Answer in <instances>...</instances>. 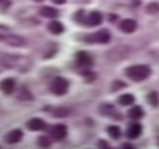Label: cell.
<instances>
[{
    "mask_svg": "<svg viewBox=\"0 0 159 149\" xmlns=\"http://www.w3.org/2000/svg\"><path fill=\"white\" fill-rule=\"evenodd\" d=\"M48 29L55 35H60V33L64 32V25L60 21H50L49 25H48Z\"/></svg>",
    "mask_w": 159,
    "mask_h": 149,
    "instance_id": "14",
    "label": "cell"
},
{
    "mask_svg": "<svg viewBox=\"0 0 159 149\" xmlns=\"http://www.w3.org/2000/svg\"><path fill=\"white\" fill-rule=\"evenodd\" d=\"M123 88H126V84L123 82V81H115V82L112 84V91L113 92H116V91H119V89H123Z\"/></svg>",
    "mask_w": 159,
    "mask_h": 149,
    "instance_id": "25",
    "label": "cell"
},
{
    "mask_svg": "<svg viewBox=\"0 0 159 149\" xmlns=\"http://www.w3.org/2000/svg\"><path fill=\"white\" fill-rule=\"evenodd\" d=\"M18 99L20 100H32V94L27 86H21L18 91Z\"/></svg>",
    "mask_w": 159,
    "mask_h": 149,
    "instance_id": "17",
    "label": "cell"
},
{
    "mask_svg": "<svg viewBox=\"0 0 159 149\" xmlns=\"http://www.w3.org/2000/svg\"><path fill=\"white\" fill-rule=\"evenodd\" d=\"M158 144H159V137H158Z\"/></svg>",
    "mask_w": 159,
    "mask_h": 149,
    "instance_id": "31",
    "label": "cell"
},
{
    "mask_svg": "<svg viewBox=\"0 0 159 149\" xmlns=\"http://www.w3.org/2000/svg\"><path fill=\"white\" fill-rule=\"evenodd\" d=\"M6 142L10 145H14V144H18L20 141L22 139V131L21 130H13L6 135Z\"/></svg>",
    "mask_w": 159,
    "mask_h": 149,
    "instance_id": "11",
    "label": "cell"
},
{
    "mask_svg": "<svg viewBox=\"0 0 159 149\" xmlns=\"http://www.w3.org/2000/svg\"><path fill=\"white\" fill-rule=\"evenodd\" d=\"M151 67L147 66V64H135V66L126 68V75L131 81H135V82L147 80L151 75Z\"/></svg>",
    "mask_w": 159,
    "mask_h": 149,
    "instance_id": "3",
    "label": "cell"
},
{
    "mask_svg": "<svg viewBox=\"0 0 159 149\" xmlns=\"http://www.w3.org/2000/svg\"><path fill=\"white\" fill-rule=\"evenodd\" d=\"M11 7V0H0V11H7Z\"/></svg>",
    "mask_w": 159,
    "mask_h": 149,
    "instance_id": "26",
    "label": "cell"
},
{
    "mask_svg": "<svg viewBox=\"0 0 159 149\" xmlns=\"http://www.w3.org/2000/svg\"><path fill=\"white\" fill-rule=\"evenodd\" d=\"M69 85L70 84H69V81H67L66 78L56 77L55 80L52 81V84H50V91H52L55 95L60 96V95L67 94V91H69Z\"/></svg>",
    "mask_w": 159,
    "mask_h": 149,
    "instance_id": "4",
    "label": "cell"
},
{
    "mask_svg": "<svg viewBox=\"0 0 159 149\" xmlns=\"http://www.w3.org/2000/svg\"><path fill=\"white\" fill-rule=\"evenodd\" d=\"M98 147H101V148H109V145H107V142H105V141H99L98 142Z\"/></svg>",
    "mask_w": 159,
    "mask_h": 149,
    "instance_id": "28",
    "label": "cell"
},
{
    "mask_svg": "<svg viewBox=\"0 0 159 149\" xmlns=\"http://www.w3.org/2000/svg\"><path fill=\"white\" fill-rule=\"evenodd\" d=\"M87 42H91V43H101V45H105L110 41V33L109 31L106 29H102V31H98V32L92 33V35L87 36L85 38Z\"/></svg>",
    "mask_w": 159,
    "mask_h": 149,
    "instance_id": "5",
    "label": "cell"
},
{
    "mask_svg": "<svg viewBox=\"0 0 159 149\" xmlns=\"http://www.w3.org/2000/svg\"><path fill=\"white\" fill-rule=\"evenodd\" d=\"M0 63L10 70H16L20 72H27L32 67V60L27 56L21 55H4L0 59Z\"/></svg>",
    "mask_w": 159,
    "mask_h": 149,
    "instance_id": "1",
    "label": "cell"
},
{
    "mask_svg": "<svg viewBox=\"0 0 159 149\" xmlns=\"http://www.w3.org/2000/svg\"><path fill=\"white\" fill-rule=\"evenodd\" d=\"M143 116H144V112L140 106H134V107H131L129 110V117L133 120H140Z\"/></svg>",
    "mask_w": 159,
    "mask_h": 149,
    "instance_id": "16",
    "label": "cell"
},
{
    "mask_svg": "<svg viewBox=\"0 0 159 149\" xmlns=\"http://www.w3.org/2000/svg\"><path fill=\"white\" fill-rule=\"evenodd\" d=\"M102 20H103V17H102V14L99 13V11H91L84 18V21H85V24L89 25V27H96V25H99L102 22Z\"/></svg>",
    "mask_w": 159,
    "mask_h": 149,
    "instance_id": "8",
    "label": "cell"
},
{
    "mask_svg": "<svg viewBox=\"0 0 159 149\" xmlns=\"http://www.w3.org/2000/svg\"><path fill=\"white\" fill-rule=\"evenodd\" d=\"M52 114L55 117H59V119H61V117H67L70 114V110L67 107H55L52 110Z\"/></svg>",
    "mask_w": 159,
    "mask_h": 149,
    "instance_id": "22",
    "label": "cell"
},
{
    "mask_svg": "<svg viewBox=\"0 0 159 149\" xmlns=\"http://www.w3.org/2000/svg\"><path fill=\"white\" fill-rule=\"evenodd\" d=\"M27 128L31 131H42L46 128V124L42 119H31L27 123Z\"/></svg>",
    "mask_w": 159,
    "mask_h": 149,
    "instance_id": "12",
    "label": "cell"
},
{
    "mask_svg": "<svg viewBox=\"0 0 159 149\" xmlns=\"http://www.w3.org/2000/svg\"><path fill=\"white\" fill-rule=\"evenodd\" d=\"M145 10L148 14H158L159 13V3H157V2L149 3V4L147 6Z\"/></svg>",
    "mask_w": 159,
    "mask_h": 149,
    "instance_id": "23",
    "label": "cell"
},
{
    "mask_svg": "<svg viewBox=\"0 0 159 149\" xmlns=\"http://www.w3.org/2000/svg\"><path fill=\"white\" fill-rule=\"evenodd\" d=\"M107 134H109L113 139H119L121 137V130L119 125H109V127H107Z\"/></svg>",
    "mask_w": 159,
    "mask_h": 149,
    "instance_id": "20",
    "label": "cell"
},
{
    "mask_svg": "<svg viewBox=\"0 0 159 149\" xmlns=\"http://www.w3.org/2000/svg\"><path fill=\"white\" fill-rule=\"evenodd\" d=\"M50 139H49V137H39L38 138V145L39 147H42V148H49L50 147Z\"/></svg>",
    "mask_w": 159,
    "mask_h": 149,
    "instance_id": "24",
    "label": "cell"
},
{
    "mask_svg": "<svg viewBox=\"0 0 159 149\" xmlns=\"http://www.w3.org/2000/svg\"><path fill=\"white\" fill-rule=\"evenodd\" d=\"M53 3H56V4H64L66 3V0H52Z\"/></svg>",
    "mask_w": 159,
    "mask_h": 149,
    "instance_id": "29",
    "label": "cell"
},
{
    "mask_svg": "<svg viewBox=\"0 0 159 149\" xmlns=\"http://www.w3.org/2000/svg\"><path fill=\"white\" fill-rule=\"evenodd\" d=\"M141 133H143V127H141V124H138V123H134V124H131L127 128V137H129L130 139L138 138V137L141 135Z\"/></svg>",
    "mask_w": 159,
    "mask_h": 149,
    "instance_id": "13",
    "label": "cell"
},
{
    "mask_svg": "<svg viewBox=\"0 0 159 149\" xmlns=\"http://www.w3.org/2000/svg\"><path fill=\"white\" fill-rule=\"evenodd\" d=\"M67 135V127L64 124H56L50 130V137L56 141H61Z\"/></svg>",
    "mask_w": 159,
    "mask_h": 149,
    "instance_id": "7",
    "label": "cell"
},
{
    "mask_svg": "<svg viewBox=\"0 0 159 149\" xmlns=\"http://www.w3.org/2000/svg\"><path fill=\"white\" fill-rule=\"evenodd\" d=\"M120 29L123 31L124 33H133L135 29H137V21L131 18H126L120 22Z\"/></svg>",
    "mask_w": 159,
    "mask_h": 149,
    "instance_id": "10",
    "label": "cell"
},
{
    "mask_svg": "<svg viewBox=\"0 0 159 149\" xmlns=\"http://www.w3.org/2000/svg\"><path fill=\"white\" fill-rule=\"evenodd\" d=\"M39 13H41L42 17H45V18H56V17L59 15V10H56L55 7H42L41 10H39Z\"/></svg>",
    "mask_w": 159,
    "mask_h": 149,
    "instance_id": "15",
    "label": "cell"
},
{
    "mask_svg": "<svg viewBox=\"0 0 159 149\" xmlns=\"http://www.w3.org/2000/svg\"><path fill=\"white\" fill-rule=\"evenodd\" d=\"M147 100H148V103L151 106H154V107L159 106V95H158V92H155V91L149 92V94L147 95Z\"/></svg>",
    "mask_w": 159,
    "mask_h": 149,
    "instance_id": "21",
    "label": "cell"
},
{
    "mask_svg": "<svg viewBox=\"0 0 159 149\" xmlns=\"http://www.w3.org/2000/svg\"><path fill=\"white\" fill-rule=\"evenodd\" d=\"M99 110H101V113L103 114V116H116L115 107H113L112 105H109V103H105V105H102L101 107H99Z\"/></svg>",
    "mask_w": 159,
    "mask_h": 149,
    "instance_id": "18",
    "label": "cell"
},
{
    "mask_svg": "<svg viewBox=\"0 0 159 149\" xmlns=\"http://www.w3.org/2000/svg\"><path fill=\"white\" fill-rule=\"evenodd\" d=\"M0 42L14 47H24L28 45L27 39L24 36L14 33L10 28L4 27V25H0Z\"/></svg>",
    "mask_w": 159,
    "mask_h": 149,
    "instance_id": "2",
    "label": "cell"
},
{
    "mask_svg": "<svg viewBox=\"0 0 159 149\" xmlns=\"http://www.w3.org/2000/svg\"><path fill=\"white\" fill-rule=\"evenodd\" d=\"M75 63H77L78 67H82V68H89L93 63V59L89 53L87 52H78L75 55Z\"/></svg>",
    "mask_w": 159,
    "mask_h": 149,
    "instance_id": "6",
    "label": "cell"
},
{
    "mask_svg": "<svg viewBox=\"0 0 159 149\" xmlns=\"http://www.w3.org/2000/svg\"><path fill=\"white\" fill-rule=\"evenodd\" d=\"M35 2H42V0H35Z\"/></svg>",
    "mask_w": 159,
    "mask_h": 149,
    "instance_id": "30",
    "label": "cell"
},
{
    "mask_svg": "<svg viewBox=\"0 0 159 149\" xmlns=\"http://www.w3.org/2000/svg\"><path fill=\"white\" fill-rule=\"evenodd\" d=\"M0 91L4 92L6 95H10L16 91V81L13 78H4L0 82Z\"/></svg>",
    "mask_w": 159,
    "mask_h": 149,
    "instance_id": "9",
    "label": "cell"
},
{
    "mask_svg": "<svg viewBox=\"0 0 159 149\" xmlns=\"http://www.w3.org/2000/svg\"><path fill=\"white\" fill-rule=\"evenodd\" d=\"M119 103L121 106H131L134 103V96L131 94H126V95H121L119 98Z\"/></svg>",
    "mask_w": 159,
    "mask_h": 149,
    "instance_id": "19",
    "label": "cell"
},
{
    "mask_svg": "<svg viewBox=\"0 0 159 149\" xmlns=\"http://www.w3.org/2000/svg\"><path fill=\"white\" fill-rule=\"evenodd\" d=\"M84 77H85V80L87 81H93L95 80V74H92V72H85Z\"/></svg>",
    "mask_w": 159,
    "mask_h": 149,
    "instance_id": "27",
    "label": "cell"
}]
</instances>
